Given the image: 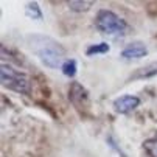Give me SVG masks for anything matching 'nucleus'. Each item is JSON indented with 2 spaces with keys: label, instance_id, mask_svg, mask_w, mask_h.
Wrapping results in <instances>:
<instances>
[{
  "label": "nucleus",
  "instance_id": "f257e3e1",
  "mask_svg": "<svg viewBox=\"0 0 157 157\" xmlns=\"http://www.w3.org/2000/svg\"><path fill=\"white\" fill-rule=\"evenodd\" d=\"M31 52L48 69H61L65 62V48L58 40L44 34H31L27 37Z\"/></svg>",
  "mask_w": 157,
  "mask_h": 157
},
{
  "label": "nucleus",
  "instance_id": "f03ea898",
  "mask_svg": "<svg viewBox=\"0 0 157 157\" xmlns=\"http://www.w3.org/2000/svg\"><path fill=\"white\" fill-rule=\"evenodd\" d=\"M95 28L106 36L110 37H124L129 33V25L110 10H100L95 16Z\"/></svg>",
  "mask_w": 157,
  "mask_h": 157
},
{
  "label": "nucleus",
  "instance_id": "7ed1b4c3",
  "mask_svg": "<svg viewBox=\"0 0 157 157\" xmlns=\"http://www.w3.org/2000/svg\"><path fill=\"white\" fill-rule=\"evenodd\" d=\"M0 78L2 86L8 90H13L20 95H30L31 94V79L27 73L17 70L16 67L10 64H2L0 67Z\"/></svg>",
  "mask_w": 157,
  "mask_h": 157
},
{
  "label": "nucleus",
  "instance_id": "20e7f679",
  "mask_svg": "<svg viewBox=\"0 0 157 157\" xmlns=\"http://www.w3.org/2000/svg\"><path fill=\"white\" fill-rule=\"evenodd\" d=\"M69 100L78 110H84V109L89 107V94L76 81L72 82L70 87H69Z\"/></svg>",
  "mask_w": 157,
  "mask_h": 157
},
{
  "label": "nucleus",
  "instance_id": "39448f33",
  "mask_svg": "<svg viewBox=\"0 0 157 157\" xmlns=\"http://www.w3.org/2000/svg\"><path fill=\"white\" fill-rule=\"evenodd\" d=\"M112 106H114V110L117 114L126 115L140 106V98L136 95H121V97L114 100V104Z\"/></svg>",
  "mask_w": 157,
  "mask_h": 157
},
{
  "label": "nucleus",
  "instance_id": "423d86ee",
  "mask_svg": "<svg viewBox=\"0 0 157 157\" xmlns=\"http://www.w3.org/2000/svg\"><path fill=\"white\" fill-rule=\"evenodd\" d=\"M148 55V48L143 42L140 40H134L131 44L121 50V58L126 59V61H131V59H142Z\"/></svg>",
  "mask_w": 157,
  "mask_h": 157
},
{
  "label": "nucleus",
  "instance_id": "0eeeda50",
  "mask_svg": "<svg viewBox=\"0 0 157 157\" xmlns=\"http://www.w3.org/2000/svg\"><path fill=\"white\" fill-rule=\"evenodd\" d=\"M157 76V62H149L140 69H137L134 73H131V76L128 78V81H137V79H149Z\"/></svg>",
  "mask_w": 157,
  "mask_h": 157
},
{
  "label": "nucleus",
  "instance_id": "6e6552de",
  "mask_svg": "<svg viewBox=\"0 0 157 157\" xmlns=\"http://www.w3.org/2000/svg\"><path fill=\"white\" fill-rule=\"evenodd\" d=\"M110 50V45L107 42H100V44H92L89 45L87 50H86V55L87 56H95V55H104Z\"/></svg>",
  "mask_w": 157,
  "mask_h": 157
},
{
  "label": "nucleus",
  "instance_id": "1a4fd4ad",
  "mask_svg": "<svg viewBox=\"0 0 157 157\" xmlns=\"http://www.w3.org/2000/svg\"><path fill=\"white\" fill-rule=\"evenodd\" d=\"M25 14H27V17H30V19H33V20H37V22H40V20L44 19L42 11H40L37 2H30V3H27Z\"/></svg>",
  "mask_w": 157,
  "mask_h": 157
},
{
  "label": "nucleus",
  "instance_id": "9d476101",
  "mask_svg": "<svg viewBox=\"0 0 157 157\" xmlns=\"http://www.w3.org/2000/svg\"><path fill=\"white\" fill-rule=\"evenodd\" d=\"M67 6H69L72 11L75 13H86L94 6L92 0H84V2H76V0H72V2H67Z\"/></svg>",
  "mask_w": 157,
  "mask_h": 157
},
{
  "label": "nucleus",
  "instance_id": "9b49d317",
  "mask_svg": "<svg viewBox=\"0 0 157 157\" xmlns=\"http://www.w3.org/2000/svg\"><path fill=\"white\" fill-rule=\"evenodd\" d=\"M61 70L67 78H73L76 75V70H78V64H76L75 59H65V62L61 67Z\"/></svg>",
  "mask_w": 157,
  "mask_h": 157
},
{
  "label": "nucleus",
  "instance_id": "f8f14e48",
  "mask_svg": "<svg viewBox=\"0 0 157 157\" xmlns=\"http://www.w3.org/2000/svg\"><path fill=\"white\" fill-rule=\"evenodd\" d=\"M143 149L149 157H157V134L143 142Z\"/></svg>",
  "mask_w": 157,
  "mask_h": 157
}]
</instances>
